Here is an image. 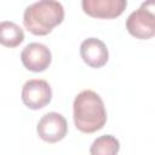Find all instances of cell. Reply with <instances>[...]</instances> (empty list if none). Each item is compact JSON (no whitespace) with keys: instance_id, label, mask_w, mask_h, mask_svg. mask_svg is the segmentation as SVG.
Masks as SVG:
<instances>
[{"instance_id":"6","label":"cell","mask_w":155,"mask_h":155,"mask_svg":"<svg viewBox=\"0 0 155 155\" xmlns=\"http://www.w3.org/2000/svg\"><path fill=\"white\" fill-rule=\"evenodd\" d=\"M51 51L48 47L40 42L28 44L21 53V59L24 68L34 73L46 70L51 64Z\"/></svg>"},{"instance_id":"4","label":"cell","mask_w":155,"mask_h":155,"mask_svg":"<svg viewBox=\"0 0 155 155\" xmlns=\"http://www.w3.org/2000/svg\"><path fill=\"white\" fill-rule=\"evenodd\" d=\"M126 29L128 33L140 40H148L155 34V16L147 10L143 4L140 8L133 11L126 19Z\"/></svg>"},{"instance_id":"5","label":"cell","mask_w":155,"mask_h":155,"mask_svg":"<svg viewBox=\"0 0 155 155\" xmlns=\"http://www.w3.org/2000/svg\"><path fill=\"white\" fill-rule=\"evenodd\" d=\"M36 132L42 140L47 143H56L65 137L68 132V124L63 115L51 111L39 120Z\"/></svg>"},{"instance_id":"3","label":"cell","mask_w":155,"mask_h":155,"mask_svg":"<svg viewBox=\"0 0 155 155\" xmlns=\"http://www.w3.org/2000/svg\"><path fill=\"white\" fill-rule=\"evenodd\" d=\"M52 98V91L47 81L41 79L28 80L22 88V101L25 107L33 110L46 107Z\"/></svg>"},{"instance_id":"2","label":"cell","mask_w":155,"mask_h":155,"mask_svg":"<svg viewBox=\"0 0 155 155\" xmlns=\"http://www.w3.org/2000/svg\"><path fill=\"white\" fill-rule=\"evenodd\" d=\"M64 19V8L54 0H41L29 5L23 13L24 27L34 35H47Z\"/></svg>"},{"instance_id":"1","label":"cell","mask_w":155,"mask_h":155,"mask_svg":"<svg viewBox=\"0 0 155 155\" xmlns=\"http://www.w3.org/2000/svg\"><path fill=\"white\" fill-rule=\"evenodd\" d=\"M73 117L76 128L84 133H93L107 122L103 99L94 91H81L73 103Z\"/></svg>"},{"instance_id":"7","label":"cell","mask_w":155,"mask_h":155,"mask_svg":"<svg viewBox=\"0 0 155 155\" xmlns=\"http://www.w3.org/2000/svg\"><path fill=\"white\" fill-rule=\"evenodd\" d=\"M82 10L86 15L102 18L110 19L119 17L126 8V0H82L81 2Z\"/></svg>"},{"instance_id":"10","label":"cell","mask_w":155,"mask_h":155,"mask_svg":"<svg viewBox=\"0 0 155 155\" xmlns=\"http://www.w3.org/2000/svg\"><path fill=\"white\" fill-rule=\"evenodd\" d=\"M120 149L119 140L111 134H103L93 140L90 154L91 155H117Z\"/></svg>"},{"instance_id":"8","label":"cell","mask_w":155,"mask_h":155,"mask_svg":"<svg viewBox=\"0 0 155 155\" xmlns=\"http://www.w3.org/2000/svg\"><path fill=\"white\" fill-rule=\"evenodd\" d=\"M80 56L91 68H102L108 62L109 51L102 40L97 38H88L80 45Z\"/></svg>"},{"instance_id":"9","label":"cell","mask_w":155,"mask_h":155,"mask_svg":"<svg viewBox=\"0 0 155 155\" xmlns=\"http://www.w3.org/2000/svg\"><path fill=\"white\" fill-rule=\"evenodd\" d=\"M24 40L23 29L15 22H0V45L5 47H17Z\"/></svg>"}]
</instances>
